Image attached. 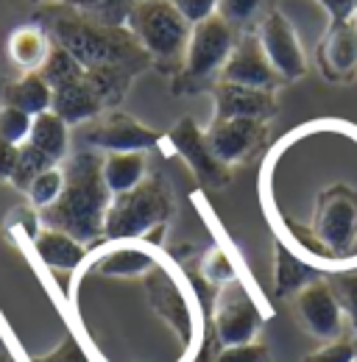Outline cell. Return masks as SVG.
<instances>
[{
	"mask_svg": "<svg viewBox=\"0 0 357 362\" xmlns=\"http://www.w3.org/2000/svg\"><path fill=\"white\" fill-rule=\"evenodd\" d=\"M226 84H240V87H251V90H268L273 92L279 87V76L271 67L266 50L260 45V40L254 34L237 37V42L232 47L229 62L223 64L221 78Z\"/></svg>",
	"mask_w": 357,
	"mask_h": 362,
	"instance_id": "cell-11",
	"label": "cell"
},
{
	"mask_svg": "<svg viewBox=\"0 0 357 362\" xmlns=\"http://www.w3.org/2000/svg\"><path fill=\"white\" fill-rule=\"evenodd\" d=\"M8 226L23 228L28 234V240H34L40 234V228H42V218H40V212H34V206H17L8 215Z\"/></svg>",
	"mask_w": 357,
	"mask_h": 362,
	"instance_id": "cell-37",
	"label": "cell"
},
{
	"mask_svg": "<svg viewBox=\"0 0 357 362\" xmlns=\"http://www.w3.org/2000/svg\"><path fill=\"white\" fill-rule=\"evenodd\" d=\"M321 67L327 78L352 81L357 76V17L332 23L321 42Z\"/></svg>",
	"mask_w": 357,
	"mask_h": 362,
	"instance_id": "cell-14",
	"label": "cell"
},
{
	"mask_svg": "<svg viewBox=\"0 0 357 362\" xmlns=\"http://www.w3.org/2000/svg\"><path fill=\"white\" fill-rule=\"evenodd\" d=\"M50 47H53V40L47 37L42 25L28 23V25H20L11 31V37L6 42V53H8V62L14 67H20L23 73H37L45 64Z\"/></svg>",
	"mask_w": 357,
	"mask_h": 362,
	"instance_id": "cell-19",
	"label": "cell"
},
{
	"mask_svg": "<svg viewBox=\"0 0 357 362\" xmlns=\"http://www.w3.org/2000/svg\"><path fill=\"white\" fill-rule=\"evenodd\" d=\"M335 290H338V298L344 304V313L352 320V329H355V337H357V276H344L335 284Z\"/></svg>",
	"mask_w": 357,
	"mask_h": 362,
	"instance_id": "cell-36",
	"label": "cell"
},
{
	"mask_svg": "<svg viewBox=\"0 0 357 362\" xmlns=\"http://www.w3.org/2000/svg\"><path fill=\"white\" fill-rule=\"evenodd\" d=\"M171 145L181 153V159L190 165V170L196 173V179L210 189H221L229 181V168L212 153L207 134H201V129L196 126L193 117L178 120L171 129Z\"/></svg>",
	"mask_w": 357,
	"mask_h": 362,
	"instance_id": "cell-10",
	"label": "cell"
},
{
	"mask_svg": "<svg viewBox=\"0 0 357 362\" xmlns=\"http://www.w3.org/2000/svg\"><path fill=\"white\" fill-rule=\"evenodd\" d=\"M355 346H357V337H355Z\"/></svg>",
	"mask_w": 357,
	"mask_h": 362,
	"instance_id": "cell-43",
	"label": "cell"
},
{
	"mask_svg": "<svg viewBox=\"0 0 357 362\" xmlns=\"http://www.w3.org/2000/svg\"><path fill=\"white\" fill-rule=\"evenodd\" d=\"M302 362H357V346H355V340L338 337V340L324 343L318 351L307 354Z\"/></svg>",
	"mask_w": 357,
	"mask_h": 362,
	"instance_id": "cell-30",
	"label": "cell"
},
{
	"mask_svg": "<svg viewBox=\"0 0 357 362\" xmlns=\"http://www.w3.org/2000/svg\"><path fill=\"white\" fill-rule=\"evenodd\" d=\"M87 81L95 90V95L101 98L103 109L109 112L126 98L134 81V73L126 67H95V70H87Z\"/></svg>",
	"mask_w": 357,
	"mask_h": 362,
	"instance_id": "cell-23",
	"label": "cell"
},
{
	"mask_svg": "<svg viewBox=\"0 0 357 362\" xmlns=\"http://www.w3.org/2000/svg\"><path fill=\"white\" fill-rule=\"evenodd\" d=\"M315 279H318V273L312 271L310 265H305L299 257H293L285 245H276V293L282 298L296 296Z\"/></svg>",
	"mask_w": 357,
	"mask_h": 362,
	"instance_id": "cell-24",
	"label": "cell"
},
{
	"mask_svg": "<svg viewBox=\"0 0 357 362\" xmlns=\"http://www.w3.org/2000/svg\"><path fill=\"white\" fill-rule=\"evenodd\" d=\"M263 0H218V14L232 28H246L260 14Z\"/></svg>",
	"mask_w": 357,
	"mask_h": 362,
	"instance_id": "cell-29",
	"label": "cell"
},
{
	"mask_svg": "<svg viewBox=\"0 0 357 362\" xmlns=\"http://www.w3.org/2000/svg\"><path fill=\"white\" fill-rule=\"evenodd\" d=\"M62 187H64V170L59 165H53V168H47L45 173H40L37 179L31 181V187L26 189V195H28L31 206L42 212V209H47L62 195Z\"/></svg>",
	"mask_w": 357,
	"mask_h": 362,
	"instance_id": "cell-27",
	"label": "cell"
},
{
	"mask_svg": "<svg viewBox=\"0 0 357 362\" xmlns=\"http://www.w3.org/2000/svg\"><path fill=\"white\" fill-rule=\"evenodd\" d=\"M171 215V198L162 179L145 176L142 184H137L129 192L112 195V204L106 209L103 237L106 240H137L148 231L162 226Z\"/></svg>",
	"mask_w": 357,
	"mask_h": 362,
	"instance_id": "cell-4",
	"label": "cell"
},
{
	"mask_svg": "<svg viewBox=\"0 0 357 362\" xmlns=\"http://www.w3.org/2000/svg\"><path fill=\"white\" fill-rule=\"evenodd\" d=\"M257 40L266 50L271 67L276 70V76L282 81H296L305 76L307 70V62H305V53L302 45L296 40V31L293 25L279 14V11H268L260 23V31H257Z\"/></svg>",
	"mask_w": 357,
	"mask_h": 362,
	"instance_id": "cell-9",
	"label": "cell"
},
{
	"mask_svg": "<svg viewBox=\"0 0 357 362\" xmlns=\"http://www.w3.org/2000/svg\"><path fill=\"white\" fill-rule=\"evenodd\" d=\"M50 112H56L67 126H79V123H89L98 115H103V103L89 87L87 73L79 81H70L64 87L53 90V100H50Z\"/></svg>",
	"mask_w": 357,
	"mask_h": 362,
	"instance_id": "cell-16",
	"label": "cell"
},
{
	"mask_svg": "<svg viewBox=\"0 0 357 362\" xmlns=\"http://www.w3.org/2000/svg\"><path fill=\"white\" fill-rule=\"evenodd\" d=\"M34 3H45V0H34ZM59 3H64V6H73V8H81V11H92L101 0H59Z\"/></svg>",
	"mask_w": 357,
	"mask_h": 362,
	"instance_id": "cell-40",
	"label": "cell"
},
{
	"mask_svg": "<svg viewBox=\"0 0 357 362\" xmlns=\"http://www.w3.org/2000/svg\"><path fill=\"white\" fill-rule=\"evenodd\" d=\"M31 245H34L40 262L47 265L50 271H79L87 259V245L59 228L42 226L40 234L31 240Z\"/></svg>",
	"mask_w": 357,
	"mask_h": 362,
	"instance_id": "cell-17",
	"label": "cell"
},
{
	"mask_svg": "<svg viewBox=\"0 0 357 362\" xmlns=\"http://www.w3.org/2000/svg\"><path fill=\"white\" fill-rule=\"evenodd\" d=\"M318 237L332 251H346L357 234V201L344 187L327 192L318 209Z\"/></svg>",
	"mask_w": 357,
	"mask_h": 362,
	"instance_id": "cell-12",
	"label": "cell"
},
{
	"mask_svg": "<svg viewBox=\"0 0 357 362\" xmlns=\"http://www.w3.org/2000/svg\"><path fill=\"white\" fill-rule=\"evenodd\" d=\"M215 362H271V351L260 343H240V346H223Z\"/></svg>",
	"mask_w": 357,
	"mask_h": 362,
	"instance_id": "cell-32",
	"label": "cell"
},
{
	"mask_svg": "<svg viewBox=\"0 0 357 362\" xmlns=\"http://www.w3.org/2000/svg\"><path fill=\"white\" fill-rule=\"evenodd\" d=\"M50 100H53V90L40 76V70L0 81V106H14V109L37 117L50 109Z\"/></svg>",
	"mask_w": 357,
	"mask_h": 362,
	"instance_id": "cell-18",
	"label": "cell"
},
{
	"mask_svg": "<svg viewBox=\"0 0 357 362\" xmlns=\"http://www.w3.org/2000/svg\"><path fill=\"white\" fill-rule=\"evenodd\" d=\"M31 362H89L87 351L79 346L76 337H64L50 354L45 357H31Z\"/></svg>",
	"mask_w": 357,
	"mask_h": 362,
	"instance_id": "cell-35",
	"label": "cell"
},
{
	"mask_svg": "<svg viewBox=\"0 0 357 362\" xmlns=\"http://www.w3.org/2000/svg\"><path fill=\"white\" fill-rule=\"evenodd\" d=\"M148 159L145 151H129V153H103V181L112 195L129 192L137 184L145 181Z\"/></svg>",
	"mask_w": 357,
	"mask_h": 362,
	"instance_id": "cell-20",
	"label": "cell"
},
{
	"mask_svg": "<svg viewBox=\"0 0 357 362\" xmlns=\"http://www.w3.org/2000/svg\"><path fill=\"white\" fill-rule=\"evenodd\" d=\"M95 273L101 276H118V279H129V276H140V273L154 271V257L137 245H118L109 248L106 254H101L95 259Z\"/></svg>",
	"mask_w": 357,
	"mask_h": 362,
	"instance_id": "cell-22",
	"label": "cell"
},
{
	"mask_svg": "<svg viewBox=\"0 0 357 362\" xmlns=\"http://www.w3.org/2000/svg\"><path fill=\"white\" fill-rule=\"evenodd\" d=\"M260 326H263V315L251 293L237 279L223 284L218 301H215V334H218L221 349L254 343Z\"/></svg>",
	"mask_w": 357,
	"mask_h": 362,
	"instance_id": "cell-6",
	"label": "cell"
},
{
	"mask_svg": "<svg viewBox=\"0 0 357 362\" xmlns=\"http://www.w3.org/2000/svg\"><path fill=\"white\" fill-rule=\"evenodd\" d=\"M355 14H357V0H355Z\"/></svg>",
	"mask_w": 357,
	"mask_h": 362,
	"instance_id": "cell-42",
	"label": "cell"
},
{
	"mask_svg": "<svg viewBox=\"0 0 357 362\" xmlns=\"http://www.w3.org/2000/svg\"><path fill=\"white\" fill-rule=\"evenodd\" d=\"M64 187L62 195L40 212L42 226L59 228L79 243H92L103 237L106 209L112 192L103 181V156L98 151H79L64 159Z\"/></svg>",
	"mask_w": 357,
	"mask_h": 362,
	"instance_id": "cell-2",
	"label": "cell"
},
{
	"mask_svg": "<svg viewBox=\"0 0 357 362\" xmlns=\"http://www.w3.org/2000/svg\"><path fill=\"white\" fill-rule=\"evenodd\" d=\"M204 276L212 281V284H229V281H234L237 279V273H234V265L229 262V257L223 254V251H210V257H207V262H204Z\"/></svg>",
	"mask_w": 357,
	"mask_h": 362,
	"instance_id": "cell-34",
	"label": "cell"
},
{
	"mask_svg": "<svg viewBox=\"0 0 357 362\" xmlns=\"http://www.w3.org/2000/svg\"><path fill=\"white\" fill-rule=\"evenodd\" d=\"M31 123L34 117L14 109V106H0V136L14 142V145H23L28 134H31Z\"/></svg>",
	"mask_w": 357,
	"mask_h": 362,
	"instance_id": "cell-28",
	"label": "cell"
},
{
	"mask_svg": "<svg viewBox=\"0 0 357 362\" xmlns=\"http://www.w3.org/2000/svg\"><path fill=\"white\" fill-rule=\"evenodd\" d=\"M237 42L234 28L221 14H212L210 20L193 25L190 42L184 50V67L181 78L176 81L178 92H196L210 87L215 78H221L223 64L232 56V47Z\"/></svg>",
	"mask_w": 357,
	"mask_h": 362,
	"instance_id": "cell-5",
	"label": "cell"
},
{
	"mask_svg": "<svg viewBox=\"0 0 357 362\" xmlns=\"http://www.w3.org/2000/svg\"><path fill=\"white\" fill-rule=\"evenodd\" d=\"M84 67L64 50V47H59L53 42L50 47V53H47V59H45V64L40 67V76H42L45 81L50 84V90H56V87H64V84H70V81H79V78H84Z\"/></svg>",
	"mask_w": 357,
	"mask_h": 362,
	"instance_id": "cell-25",
	"label": "cell"
},
{
	"mask_svg": "<svg viewBox=\"0 0 357 362\" xmlns=\"http://www.w3.org/2000/svg\"><path fill=\"white\" fill-rule=\"evenodd\" d=\"M134 3L137 0H101L92 11L95 20H101V23H106V25H118V28H126V23H129V14H132Z\"/></svg>",
	"mask_w": 357,
	"mask_h": 362,
	"instance_id": "cell-31",
	"label": "cell"
},
{
	"mask_svg": "<svg viewBox=\"0 0 357 362\" xmlns=\"http://www.w3.org/2000/svg\"><path fill=\"white\" fill-rule=\"evenodd\" d=\"M318 3L329 11L332 23H341V20L355 17V0H318Z\"/></svg>",
	"mask_w": 357,
	"mask_h": 362,
	"instance_id": "cell-39",
	"label": "cell"
},
{
	"mask_svg": "<svg viewBox=\"0 0 357 362\" xmlns=\"http://www.w3.org/2000/svg\"><path fill=\"white\" fill-rule=\"evenodd\" d=\"M263 134H266V120L237 117V120L212 123L207 132V142H210L212 153L229 168V165H237L246 156H251V151H257V145L263 142Z\"/></svg>",
	"mask_w": 357,
	"mask_h": 362,
	"instance_id": "cell-13",
	"label": "cell"
},
{
	"mask_svg": "<svg viewBox=\"0 0 357 362\" xmlns=\"http://www.w3.org/2000/svg\"><path fill=\"white\" fill-rule=\"evenodd\" d=\"M126 28L148 50L151 62L174 67L184 59L193 25L178 14L171 0H137Z\"/></svg>",
	"mask_w": 357,
	"mask_h": 362,
	"instance_id": "cell-3",
	"label": "cell"
},
{
	"mask_svg": "<svg viewBox=\"0 0 357 362\" xmlns=\"http://www.w3.org/2000/svg\"><path fill=\"white\" fill-rule=\"evenodd\" d=\"M81 139L98 153H129V151L154 148L159 142V134L154 129L142 126L140 120H134L132 115L109 109V112L98 115L95 120H89Z\"/></svg>",
	"mask_w": 357,
	"mask_h": 362,
	"instance_id": "cell-7",
	"label": "cell"
},
{
	"mask_svg": "<svg viewBox=\"0 0 357 362\" xmlns=\"http://www.w3.org/2000/svg\"><path fill=\"white\" fill-rule=\"evenodd\" d=\"M31 23L42 25L47 37L59 47H64L84 70L126 67L134 76H140L142 70L151 67L148 50L137 42L129 28L106 25L87 11L64 6L59 0L37 3Z\"/></svg>",
	"mask_w": 357,
	"mask_h": 362,
	"instance_id": "cell-1",
	"label": "cell"
},
{
	"mask_svg": "<svg viewBox=\"0 0 357 362\" xmlns=\"http://www.w3.org/2000/svg\"><path fill=\"white\" fill-rule=\"evenodd\" d=\"M178 8V14L190 23L198 25L204 20H210L212 14H218V0H171Z\"/></svg>",
	"mask_w": 357,
	"mask_h": 362,
	"instance_id": "cell-33",
	"label": "cell"
},
{
	"mask_svg": "<svg viewBox=\"0 0 357 362\" xmlns=\"http://www.w3.org/2000/svg\"><path fill=\"white\" fill-rule=\"evenodd\" d=\"M215 117L212 123L223 120H237V117H254V120H268L276 112L273 92L268 90H251L240 84H215Z\"/></svg>",
	"mask_w": 357,
	"mask_h": 362,
	"instance_id": "cell-15",
	"label": "cell"
},
{
	"mask_svg": "<svg viewBox=\"0 0 357 362\" xmlns=\"http://www.w3.org/2000/svg\"><path fill=\"white\" fill-rule=\"evenodd\" d=\"M296 315L312 337L324 343L344 337V304L338 298V290L321 279L296 293Z\"/></svg>",
	"mask_w": 357,
	"mask_h": 362,
	"instance_id": "cell-8",
	"label": "cell"
},
{
	"mask_svg": "<svg viewBox=\"0 0 357 362\" xmlns=\"http://www.w3.org/2000/svg\"><path fill=\"white\" fill-rule=\"evenodd\" d=\"M26 142H31L34 148H40L45 156H50L56 165L67 159V148H70V126L56 115V112H42L34 117L31 123V134Z\"/></svg>",
	"mask_w": 357,
	"mask_h": 362,
	"instance_id": "cell-21",
	"label": "cell"
},
{
	"mask_svg": "<svg viewBox=\"0 0 357 362\" xmlns=\"http://www.w3.org/2000/svg\"><path fill=\"white\" fill-rule=\"evenodd\" d=\"M0 362H8V357H6V354H0Z\"/></svg>",
	"mask_w": 357,
	"mask_h": 362,
	"instance_id": "cell-41",
	"label": "cell"
},
{
	"mask_svg": "<svg viewBox=\"0 0 357 362\" xmlns=\"http://www.w3.org/2000/svg\"><path fill=\"white\" fill-rule=\"evenodd\" d=\"M56 162L50 156H45L40 148H34L31 142H23L20 145V156H17V168H14V176H11V187H17L20 192H26L31 187V181L37 179L40 173H45L47 168H53Z\"/></svg>",
	"mask_w": 357,
	"mask_h": 362,
	"instance_id": "cell-26",
	"label": "cell"
},
{
	"mask_svg": "<svg viewBox=\"0 0 357 362\" xmlns=\"http://www.w3.org/2000/svg\"><path fill=\"white\" fill-rule=\"evenodd\" d=\"M17 156H20V145L0 136V181H11L14 168H17Z\"/></svg>",
	"mask_w": 357,
	"mask_h": 362,
	"instance_id": "cell-38",
	"label": "cell"
}]
</instances>
